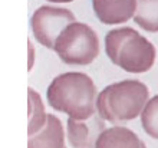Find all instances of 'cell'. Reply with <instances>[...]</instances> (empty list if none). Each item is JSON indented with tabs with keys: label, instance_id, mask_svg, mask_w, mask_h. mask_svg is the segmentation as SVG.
I'll use <instances>...</instances> for the list:
<instances>
[{
	"label": "cell",
	"instance_id": "obj_1",
	"mask_svg": "<svg viewBox=\"0 0 158 148\" xmlns=\"http://www.w3.org/2000/svg\"><path fill=\"white\" fill-rule=\"evenodd\" d=\"M96 85L83 72H65L55 76L46 89L48 104L68 118L88 119L96 114Z\"/></svg>",
	"mask_w": 158,
	"mask_h": 148
},
{
	"label": "cell",
	"instance_id": "obj_2",
	"mask_svg": "<svg viewBox=\"0 0 158 148\" xmlns=\"http://www.w3.org/2000/svg\"><path fill=\"white\" fill-rule=\"evenodd\" d=\"M105 53L115 66L128 74H145L154 66L157 50L134 27H118L105 36Z\"/></svg>",
	"mask_w": 158,
	"mask_h": 148
},
{
	"label": "cell",
	"instance_id": "obj_3",
	"mask_svg": "<svg viewBox=\"0 0 158 148\" xmlns=\"http://www.w3.org/2000/svg\"><path fill=\"white\" fill-rule=\"evenodd\" d=\"M150 99V91L138 79L111 83L98 94L96 112L106 122L118 125L138 118Z\"/></svg>",
	"mask_w": 158,
	"mask_h": 148
},
{
	"label": "cell",
	"instance_id": "obj_4",
	"mask_svg": "<svg viewBox=\"0 0 158 148\" xmlns=\"http://www.w3.org/2000/svg\"><path fill=\"white\" fill-rule=\"evenodd\" d=\"M53 50L66 65L88 66L101 52L99 37L89 25L75 20L62 30Z\"/></svg>",
	"mask_w": 158,
	"mask_h": 148
},
{
	"label": "cell",
	"instance_id": "obj_5",
	"mask_svg": "<svg viewBox=\"0 0 158 148\" xmlns=\"http://www.w3.org/2000/svg\"><path fill=\"white\" fill-rule=\"evenodd\" d=\"M75 20V15L69 9L45 4L33 12L30 17V29L42 46L53 50L56 39L62 30Z\"/></svg>",
	"mask_w": 158,
	"mask_h": 148
},
{
	"label": "cell",
	"instance_id": "obj_6",
	"mask_svg": "<svg viewBox=\"0 0 158 148\" xmlns=\"http://www.w3.org/2000/svg\"><path fill=\"white\" fill-rule=\"evenodd\" d=\"M105 129V119L98 112L88 119L68 118L66 138L72 148H95L96 141Z\"/></svg>",
	"mask_w": 158,
	"mask_h": 148
},
{
	"label": "cell",
	"instance_id": "obj_7",
	"mask_svg": "<svg viewBox=\"0 0 158 148\" xmlns=\"http://www.w3.org/2000/svg\"><path fill=\"white\" fill-rule=\"evenodd\" d=\"M92 9L104 25H121L132 19L137 0H92Z\"/></svg>",
	"mask_w": 158,
	"mask_h": 148
},
{
	"label": "cell",
	"instance_id": "obj_8",
	"mask_svg": "<svg viewBox=\"0 0 158 148\" xmlns=\"http://www.w3.org/2000/svg\"><path fill=\"white\" fill-rule=\"evenodd\" d=\"M27 148H66L62 121L53 114H48L45 127L33 135H29Z\"/></svg>",
	"mask_w": 158,
	"mask_h": 148
},
{
	"label": "cell",
	"instance_id": "obj_9",
	"mask_svg": "<svg viewBox=\"0 0 158 148\" xmlns=\"http://www.w3.org/2000/svg\"><path fill=\"white\" fill-rule=\"evenodd\" d=\"M95 148H147V145L132 129L114 125L101 134Z\"/></svg>",
	"mask_w": 158,
	"mask_h": 148
},
{
	"label": "cell",
	"instance_id": "obj_10",
	"mask_svg": "<svg viewBox=\"0 0 158 148\" xmlns=\"http://www.w3.org/2000/svg\"><path fill=\"white\" fill-rule=\"evenodd\" d=\"M132 19L142 30L158 33V0H137Z\"/></svg>",
	"mask_w": 158,
	"mask_h": 148
},
{
	"label": "cell",
	"instance_id": "obj_11",
	"mask_svg": "<svg viewBox=\"0 0 158 148\" xmlns=\"http://www.w3.org/2000/svg\"><path fill=\"white\" fill-rule=\"evenodd\" d=\"M27 101H29V108H27V116H29L27 134L33 135V134L39 132L42 128L45 127L46 121H48V114L45 111V105H43L42 96L33 88H27Z\"/></svg>",
	"mask_w": 158,
	"mask_h": 148
},
{
	"label": "cell",
	"instance_id": "obj_12",
	"mask_svg": "<svg viewBox=\"0 0 158 148\" xmlns=\"http://www.w3.org/2000/svg\"><path fill=\"white\" fill-rule=\"evenodd\" d=\"M139 118L147 135L158 140V95H154L152 98L148 99Z\"/></svg>",
	"mask_w": 158,
	"mask_h": 148
},
{
	"label": "cell",
	"instance_id": "obj_13",
	"mask_svg": "<svg viewBox=\"0 0 158 148\" xmlns=\"http://www.w3.org/2000/svg\"><path fill=\"white\" fill-rule=\"evenodd\" d=\"M29 43V70L33 69V61H35V50H33V45L32 42H27Z\"/></svg>",
	"mask_w": 158,
	"mask_h": 148
},
{
	"label": "cell",
	"instance_id": "obj_14",
	"mask_svg": "<svg viewBox=\"0 0 158 148\" xmlns=\"http://www.w3.org/2000/svg\"><path fill=\"white\" fill-rule=\"evenodd\" d=\"M46 2H50V3H71L73 0H46Z\"/></svg>",
	"mask_w": 158,
	"mask_h": 148
}]
</instances>
